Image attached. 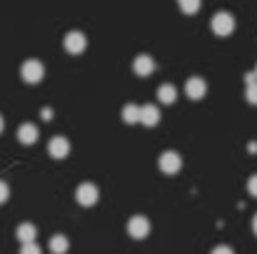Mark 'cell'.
Wrapping results in <instances>:
<instances>
[{
	"label": "cell",
	"mask_w": 257,
	"mask_h": 254,
	"mask_svg": "<svg viewBox=\"0 0 257 254\" xmlns=\"http://www.w3.org/2000/svg\"><path fill=\"white\" fill-rule=\"evenodd\" d=\"M210 28H212V33H215V35L227 38V35L235 30V18H232L230 13H217V15H212Z\"/></svg>",
	"instance_id": "cell-1"
},
{
	"label": "cell",
	"mask_w": 257,
	"mask_h": 254,
	"mask_svg": "<svg viewBox=\"0 0 257 254\" xmlns=\"http://www.w3.org/2000/svg\"><path fill=\"white\" fill-rule=\"evenodd\" d=\"M20 75H23V80L30 85H38L43 78H45V68H43V63L40 60H25L23 63V68H20Z\"/></svg>",
	"instance_id": "cell-2"
},
{
	"label": "cell",
	"mask_w": 257,
	"mask_h": 254,
	"mask_svg": "<svg viewBox=\"0 0 257 254\" xmlns=\"http://www.w3.org/2000/svg\"><path fill=\"white\" fill-rule=\"evenodd\" d=\"M100 197V189L92 184V182H83L78 189H75V202L83 204V207H92Z\"/></svg>",
	"instance_id": "cell-3"
},
{
	"label": "cell",
	"mask_w": 257,
	"mask_h": 254,
	"mask_svg": "<svg viewBox=\"0 0 257 254\" xmlns=\"http://www.w3.org/2000/svg\"><path fill=\"white\" fill-rule=\"evenodd\" d=\"M127 234H130L133 239H145V237L150 234V222H148V217H143V214L130 217V222H127Z\"/></svg>",
	"instance_id": "cell-4"
},
{
	"label": "cell",
	"mask_w": 257,
	"mask_h": 254,
	"mask_svg": "<svg viewBox=\"0 0 257 254\" xmlns=\"http://www.w3.org/2000/svg\"><path fill=\"white\" fill-rule=\"evenodd\" d=\"M85 48H87V40L80 30H70V33L65 35V50H68L70 55H80Z\"/></svg>",
	"instance_id": "cell-5"
},
{
	"label": "cell",
	"mask_w": 257,
	"mask_h": 254,
	"mask_svg": "<svg viewBox=\"0 0 257 254\" xmlns=\"http://www.w3.org/2000/svg\"><path fill=\"white\" fill-rule=\"evenodd\" d=\"M180 167H182V157H180L177 152L168 150V152L160 155V169H163L165 174H177Z\"/></svg>",
	"instance_id": "cell-6"
},
{
	"label": "cell",
	"mask_w": 257,
	"mask_h": 254,
	"mask_svg": "<svg viewBox=\"0 0 257 254\" xmlns=\"http://www.w3.org/2000/svg\"><path fill=\"white\" fill-rule=\"evenodd\" d=\"M185 92H187L190 100H202L205 92H207V83H205L202 78H190V80L185 83Z\"/></svg>",
	"instance_id": "cell-7"
},
{
	"label": "cell",
	"mask_w": 257,
	"mask_h": 254,
	"mask_svg": "<svg viewBox=\"0 0 257 254\" xmlns=\"http://www.w3.org/2000/svg\"><path fill=\"white\" fill-rule=\"evenodd\" d=\"M133 70H135V75L148 78V75H153V73H155V60H153L150 55H138V58H135V63H133Z\"/></svg>",
	"instance_id": "cell-8"
},
{
	"label": "cell",
	"mask_w": 257,
	"mask_h": 254,
	"mask_svg": "<svg viewBox=\"0 0 257 254\" xmlns=\"http://www.w3.org/2000/svg\"><path fill=\"white\" fill-rule=\"evenodd\" d=\"M48 152H50V157H55V160H65L68 152H70V142H68L65 137H53L50 145H48Z\"/></svg>",
	"instance_id": "cell-9"
},
{
	"label": "cell",
	"mask_w": 257,
	"mask_h": 254,
	"mask_svg": "<svg viewBox=\"0 0 257 254\" xmlns=\"http://www.w3.org/2000/svg\"><path fill=\"white\" fill-rule=\"evenodd\" d=\"M140 122H143L145 127H155V125L160 122V110H158L155 105H143V107H140Z\"/></svg>",
	"instance_id": "cell-10"
},
{
	"label": "cell",
	"mask_w": 257,
	"mask_h": 254,
	"mask_svg": "<svg viewBox=\"0 0 257 254\" xmlns=\"http://www.w3.org/2000/svg\"><path fill=\"white\" fill-rule=\"evenodd\" d=\"M38 137H40V132H38L35 125H30V122L20 125V130H18V140H20V145H35Z\"/></svg>",
	"instance_id": "cell-11"
},
{
	"label": "cell",
	"mask_w": 257,
	"mask_h": 254,
	"mask_svg": "<svg viewBox=\"0 0 257 254\" xmlns=\"http://www.w3.org/2000/svg\"><path fill=\"white\" fill-rule=\"evenodd\" d=\"M15 237H18L23 244H33V242H35V237H38V229H35V224L23 222V224L15 229Z\"/></svg>",
	"instance_id": "cell-12"
},
{
	"label": "cell",
	"mask_w": 257,
	"mask_h": 254,
	"mask_svg": "<svg viewBox=\"0 0 257 254\" xmlns=\"http://www.w3.org/2000/svg\"><path fill=\"white\" fill-rule=\"evenodd\" d=\"M158 100H160L163 105H172V102L177 100V87H175V85H160Z\"/></svg>",
	"instance_id": "cell-13"
},
{
	"label": "cell",
	"mask_w": 257,
	"mask_h": 254,
	"mask_svg": "<svg viewBox=\"0 0 257 254\" xmlns=\"http://www.w3.org/2000/svg\"><path fill=\"white\" fill-rule=\"evenodd\" d=\"M122 120H125L127 125L140 122V107H138V105H125V107H122Z\"/></svg>",
	"instance_id": "cell-14"
},
{
	"label": "cell",
	"mask_w": 257,
	"mask_h": 254,
	"mask_svg": "<svg viewBox=\"0 0 257 254\" xmlns=\"http://www.w3.org/2000/svg\"><path fill=\"white\" fill-rule=\"evenodd\" d=\"M68 237H63V234H55L53 239H50V252L53 254H65L68 252Z\"/></svg>",
	"instance_id": "cell-15"
},
{
	"label": "cell",
	"mask_w": 257,
	"mask_h": 254,
	"mask_svg": "<svg viewBox=\"0 0 257 254\" xmlns=\"http://www.w3.org/2000/svg\"><path fill=\"white\" fill-rule=\"evenodd\" d=\"M177 3H180L182 13H187V15H195L200 10V5H202V0H177Z\"/></svg>",
	"instance_id": "cell-16"
},
{
	"label": "cell",
	"mask_w": 257,
	"mask_h": 254,
	"mask_svg": "<svg viewBox=\"0 0 257 254\" xmlns=\"http://www.w3.org/2000/svg\"><path fill=\"white\" fill-rule=\"evenodd\" d=\"M247 102H250V105H257V83L247 85Z\"/></svg>",
	"instance_id": "cell-17"
},
{
	"label": "cell",
	"mask_w": 257,
	"mask_h": 254,
	"mask_svg": "<svg viewBox=\"0 0 257 254\" xmlns=\"http://www.w3.org/2000/svg\"><path fill=\"white\" fill-rule=\"evenodd\" d=\"M20 254H40V247H38L35 242H33V244H23Z\"/></svg>",
	"instance_id": "cell-18"
},
{
	"label": "cell",
	"mask_w": 257,
	"mask_h": 254,
	"mask_svg": "<svg viewBox=\"0 0 257 254\" xmlns=\"http://www.w3.org/2000/svg\"><path fill=\"white\" fill-rule=\"evenodd\" d=\"M247 192H250L252 197H257V174L250 177V182H247Z\"/></svg>",
	"instance_id": "cell-19"
},
{
	"label": "cell",
	"mask_w": 257,
	"mask_h": 254,
	"mask_svg": "<svg viewBox=\"0 0 257 254\" xmlns=\"http://www.w3.org/2000/svg\"><path fill=\"white\" fill-rule=\"evenodd\" d=\"M8 194H10V189H8V184L0 179V204H3V202H8Z\"/></svg>",
	"instance_id": "cell-20"
},
{
	"label": "cell",
	"mask_w": 257,
	"mask_h": 254,
	"mask_svg": "<svg viewBox=\"0 0 257 254\" xmlns=\"http://www.w3.org/2000/svg\"><path fill=\"white\" fill-rule=\"evenodd\" d=\"M210 254H235V252H232L230 247H225V244H220V247H215V249H212V252H210Z\"/></svg>",
	"instance_id": "cell-21"
},
{
	"label": "cell",
	"mask_w": 257,
	"mask_h": 254,
	"mask_svg": "<svg viewBox=\"0 0 257 254\" xmlns=\"http://www.w3.org/2000/svg\"><path fill=\"white\" fill-rule=\"evenodd\" d=\"M50 117H53V110L45 107V110H43V120H50Z\"/></svg>",
	"instance_id": "cell-22"
},
{
	"label": "cell",
	"mask_w": 257,
	"mask_h": 254,
	"mask_svg": "<svg viewBox=\"0 0 257 254\" xmlns=\"http://www.w3.org/2000/svg\"><path fill=\"white\" fill-rule=\"evenodd\" d=\"M252 229H255V234H257V214H255V219H252Z\"/></svg>",
	"instance_id": "cell-23"
},
{
	"label": "cell",
	"mask_w": 257,
	"mask_h": 254,
	"mask_svg": "<svg viewBox=\"0 0 257 254\" xmlns=\"http://www.w3.org/2000/svg\"><path fill=\"white\" fill-rule=\"evenodd\" d=\"M3 127H5V122H3V117H0V132H3Z\"/></svg>",
	"instance_id": "cell-24"
},
{
	"label": "cell",
	"mask_w": 257,
	"mask_h": 254,
	"mask_svg": "<svg viewBox=\"0 0 257 254\" xmlns=\"http://www.w3.org/2000/svg\"><path fill=\"white\" fill-rule=\"evenodd\" d=\"M255 75H257V65H255Z\"/></svg>",
	"instance_id": "cell-25"
}]
</instances>
